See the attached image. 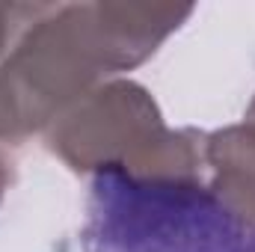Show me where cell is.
Listing matches in <instances>:
<instances>
[{
    "label": "cell",
    "mask_w": 255,
    "mask_h": 252,
    "mask_svg": "<svg viewBox=\"0 0 255 252\" xmlns=\"http://www.w3.org/2000/svg\"><path fill=\"white\" fill-rule=\"evenodd\" d=\"M83 252H255V223L211 190L101 166L89 184Z\"/></svg>",
    "instance_id": "6da1fadb"
}]
</instances>
